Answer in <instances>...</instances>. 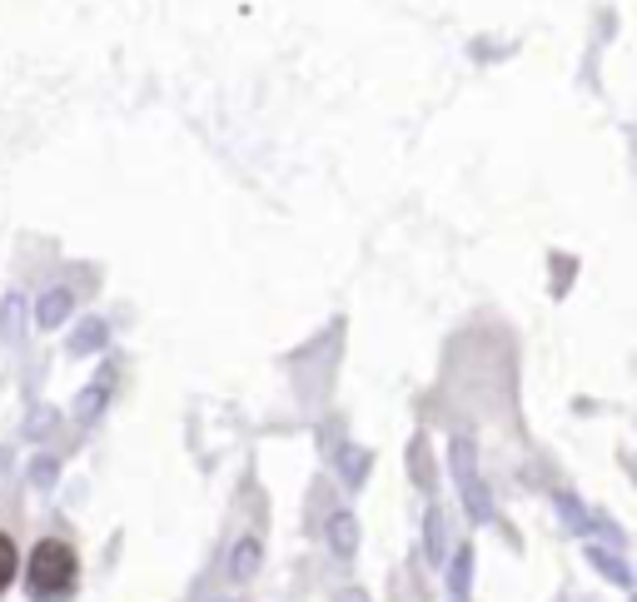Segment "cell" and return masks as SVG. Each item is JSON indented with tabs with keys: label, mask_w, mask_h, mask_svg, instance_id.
<instances>
[{
	"label": "cell",
	"mask_w": 637,
	"mask_h": 602,
	"mask_svg": "<svg viewBox=\"0 0 637 602\" xmlns=\"http://www.w3.org/2000/svg\"><path fill=\"white\" fill-rule=\"evenodd\" d=\"M75 578H80V557H75L71 543H60V538H46V543H36V553H30V573H25V582H30V598H36V602L71 598Z\"/></svg>",
	"instance_id": "1"
},
{
	"label": "cell",
	"mask_w": 637,
	"mask_h": 602,
	"mask_svg": "<svg viewBox=\"0 0 637 602\" xmlns=\"http://www.w3.org/2000/svg\"><path fill=\"white\" fill-rule=\"evenodd\" d=\"M15 563H21V557H15V543L5 538V532H0V592L15 582Z\"/></svg>",
	"instance_id": "2"
},
{
	"label": "cell",
	"mask_w": 637,
	"mask_h": 602,
	"mask_svg": "<svg viewBox=\"0 0 637 602\" xmlns=\"http://www.w3.org/2000/svg\"><path fill=\"white\" fill-rule=\"evenodd\" d=\"M65 309H71V294H50L46 304H40V324H60V314H65Z\"/></svg>",
	"instance_id": "3"
}]
</instances>
